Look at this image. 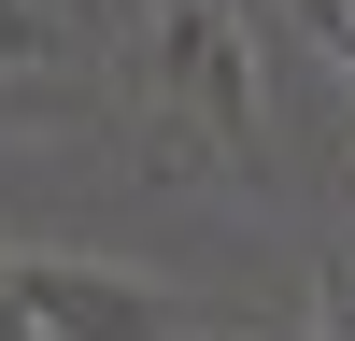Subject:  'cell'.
I'll return each mask as SVG.
<instances>
[{
    "label": "cell",
    "instance_id": "obj_1",
    "mask_svg": "<svg viewBox=\"0 0 355 341\" xmlns=\"http://www.w3.org/2000/svg\"><path fill=\"white\" fill-rule=\"evenodd\" d=\"M327 28H341V71H355V15H341V0H327Z\"/></svg>",
    "mask_w": 355,
    "mask_h": 341
}]
</instances>
